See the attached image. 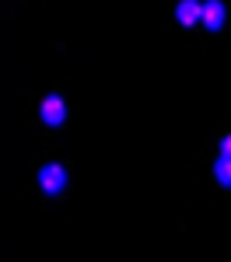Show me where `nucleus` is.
I'll list each match as a JSON object with an SVG mask.
<instances>
[{
	"label": "nucleus",
	"instance_id": "obj_1",
	"mask_svg": "<svg viewBox=\"0 0 231 262\" xmlns=\"http://www.w3.org/2000/svg\"><path fill=\"white\" fill-rule=\"evenodd\" d=\"M39 185L46 196H60L63 189H67V168L63 164H42L39 168Z\"/></svg>",
	"mask_w": 231,
	"mask_h": 262
},
{
	"label": "nucleus",
	"instance_id": "obj_6",
	"mask_svg": "<svg viewBox=\"0 0 231 262\" xmlns=\"http://www.w3.org/2000/svg\"><path fill=\"white\" fill-rule=\"evenodd\" d=\"M221 158H231V133L221 140Z\"/></svg>",
	"mask_w": 231,
	"mask_h": 262
},
{
	"label": "nucleus",
	"instance_id": "obj_4",
	"mask_svg": "<svg viewBox=\"0 0 231 262\" xmlns=\"http://www.w3.org/2000/svg\"><path fill=\"white\" fill-rule=\"evenodd\" d=\"M200 7H203V0H179V4H175V21H179L182 28L200 25Z\"/></svg>",
	"mask_w": 231,
	"mask_h": 262
},
{
	"label": "nucleus",
	"instance_id": "obj_3",
	"mask_svg": "<svg viewBox=\"0 0 231 262\" xmlns=\"http://www.w3.org/2000/svg\"><path fill=\"white\" fill-rule=\"evenodd\" d=\"M39 116L46 126H63V119H67V101H63V95H46L39 105Z\"/></svg>",
	"mask_w": 231,
	"mask_h": 262
},
{
	"label": "nucleus",
	"instance_id": "obj_2",
	"mask_svg": "<svg viewBox=\"0 0 231 262\" xmlns=\"http://www.w3.org/2000/svg\"><path fill=\"white\" fill-rule=\"evenodd\" d=\"M224 21H228V7H224V0H203V7H200V25L210 28V32H221Z\"/></svg>",
	"mask_w": 231,
	"mask_h": 262
},
{
	"label": "nucleus",
	"instance_id": "obj_5",
	"mask_svg": "<svg viewBox=\"0 0 231 262\" xmlns=\"http://www.w3.org/2000/svg\"><path fill=\"white\" fill-rule=\"evenodd\" d=\"M214 179L221 182L224 189H231V158H217L214 161Z\"/></svg>",
	"mask_w": 231,
	"mask_h": 262
}]
</instances>
